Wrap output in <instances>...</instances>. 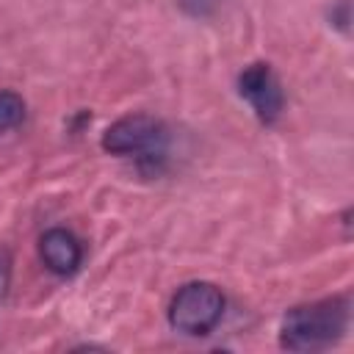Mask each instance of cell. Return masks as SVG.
<instances>
[{"label": "cell", "mask_w": 354, "mask_h": 354, "mask_svg": "<svg viewBox=\"0 0 354 354\" xmlns=\"http://www.w3.org/2000/svg\"><path fill=\"white\" fill-rule=\"evenodd\" d=\"M348 326V301L324 299L290 307L282 318L279 343L288 351H318L343 337Z\"/></svg>", "instance_id": "6da1fadb"}, {"label": "cell", "mask_w": 354, "mask_h": 354, "mask_svg": "<svg viewBox=\"0 0 354 354\" xmlns=\"http://www.w3.org/2000/svg\"><path fill=\"white\" fill-rule=\"evenodd\" d=\"M238 91L254 108L260 122L271 124L279 119V113L285 108V94L279 86V77L274 75V69L268 64H249L238 75Z\"/></svg>", "instance_id": "277c9868"}, {"label": "cell", "mask_w": 354, "mask_h": 354, "mask_svg": "<svg viewBox=\"0 0 354 354\" xmlns=\"http://www.w3.org/2000/svg\"><path fill=\"white\" fill-rule=\"evenodd\" d=\"M39 254H41L44 266L53 274H58V277L75 274L80 268V263H83V246H80V241L69 230H64V227H53V230H47L41 235Z\"/></svg>", "instance_id": "5b68a950"}, {"label": "cell", "mask_w": 354, "mask_h": 354, "mask_svg": "<svg viewBox=\"0 0 354 354\" xmlns=\"http://www.w3.org/2000/svg\"><path fill=\"white\" fill-rule=\"evenodd\" d=\"M224 315V293L213 282H188L183 285L169 304V324L171 329L202 337L216 329V324Z\"/></svg>", "instance_id": "7a4b0ae2"}, {"label": "cell", "mask_w": 354, "mask_h": 354, "mask_svg": "<svg viewBox=\"0 0 354 354\" xmlns=\"http://www.w3.org/2000/svg\"><path fill=\"white\" fill-rule=\"evenodd\" d=\"M180 6H183L188 14H194V17H205V14L210 11L213 0H180Z\"/></svg>", "instance_id": "ba28073f"}, {"label": "cell", "mask_w": 354, "mask_h": 354, "mask_svg": "<svg viewBox=\"0 0 354 354\" xmlns=\"http://www.w3.org/2000/svg\"><path fill=\"white\" fill-rule=\"evenodd\" d=\"M8 288H11V252L0 246V301L8 296Z\"/></svg>", "instance_id": "52a82bcc"}, {"label": "cell", "mask_w": 354, "mask_h": 354, "mask_svg": "<svg viewBox=\"0 0 354 354\" xmlns=\"http://www.w3.org/2000/svg\"><path fill=\"white\" fill-rule=\"evenodd\" d=\"M169 133L166 124L149 113H130L116 119L102 133V149L111 155H136L141 163H152L163 158Z\"/></svg>", "instance_id": "3957f363"}, {"label": "cell", "mask_w": 354, "mask_h": 354, "mask_svg": "<svg viewBox=\"0 0 354 354\" xmlns=\"http://www.w3.org/2000/svg\"><path fill=\"white\" fill-rule=\"evenodd\" d=\"M25 119V100L17 91H0V133L22 124Z\"/></svg>", "instance_id": "8992f818"}]
</instances>
